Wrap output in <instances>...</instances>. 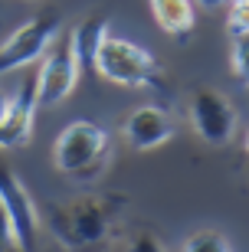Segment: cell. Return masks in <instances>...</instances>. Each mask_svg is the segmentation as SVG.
<instances>
[{
  "label": "cell",
  "mask_w": 249,
  "mask_h": 252,
  "mask_svg": "<svg viewBox=\"0 0 249 252\" xmlns=\"http://www.w3.org/2000/svg\"><path fill=\"white\" fill-rule=\"evenodd\" d=\"M95 75H102L111 85H128V89H164L161 65L144 46L121 36H105L95 56Z\"/></svg>",
  "instance_id": "obj_1"
},
{
  "label": "cell",
  "mask_w": 249,
  "mask_h": 252,
  "mask_svg": "<svg viewBox=\"0 0 249 252\" xmlns=\"http://www.w3.org/2000/svg\"><path fill=\"white\" fill-rule=\"evenodd\" d=\"M230 65H233V75L249 89V36H236V39H233Z\"/></svg>",
  "instance_id": "obj_14"
},
{
  "label": "cell",
  "mask_w": 249,
  "mask_h": 252,
  "mask_svg": "<svg viewBox=\"0 0 249 252\" xmlns=\"http://www.w3.org/2000/svg\"><path fill=\"white\" fill-rule=\"evenodd\" d=\"M121 134L128 141V148L154 151V148H161L164 141L174 138V122H171V115H167L164 108H157V105H138V108L125 118Z\"/></svg>",
  "instance_id": "obj_9"
},
{
  "label": "cell",
  "mask_w": 249,
  "mask_h": 252,
  "mask_svg": "<svg viewBox=\"0 0 249 252\" xmlns=\"http://www.w3.org/2000/svg\"><path fill=\"white\" fill-rule=\"evenodd\" d=\"M226 30L230 36H249V0H230L226 10Z\"/></svg>",
  "instance_id": "obj_13"
},
{
  "label": "cell",
  "mask_w": 249,
  "mask_h": 252,
  "mask_svg": "<svg viewBox=\"0 0 249 252\" xmlns=\"http://www.w3.org/2000/svg\"><path fill=\"white\" fill-rule=\"evenodd\" d=\"M105 158H108V131L95 122L66 125L53 144L56 170L79 180H89L95 170H102Z\"/></svg>",
  "instance_id": "obj_2"
},
{
  "label": "cell",
  "mask_w": 249,
  "mask_h": 252,
  "mask_svg": "<svg viewBox=\"0 0 249 252\" xmlns=\"http://www.w3.org/2000/svg\"><path fill=\"white\" fill-rule=\"evenodd\" d=\"M7 108H10V95L0 89V122H3V115H7Z\"/></svg>",
  "instance_id": "obj_17"
},
{
  "label": "cell",
  "mask_w": 249,
  "mask_h": 252,
  "mask_svg": "<svg viewBox=\"0 0 249 252\" xmlns=\"http://www.w3.org/2000/svg\"><path fill=\"white\" fill-rule=\"evenodd\" d=\"M190 125L200 134V141H207L213 148H223L236 134V108L223 92L200 89L190 98Z\"/></svg>",
  "instance_id": "obj_7"
},
{
  "label": "cell",
  "mask_w": 249,
  "mask_h": 252,
  "mask_svg": "<svg viewBox=\"0 0 249 252\" xmlns=\"http://www.w3.org/2000/svg\"><path fill=\"white\" fill-rule=\"evenodd\" d=\"M0 252H20L17 243H13V229H10V220L3 210H0Z\"/></svg>",
  "instance_id": "obj_16"
},
{
  "label": "cell",
  "mask_w": 249,
  "mask_h": 252,
  "mask_svg": "<svg viewBox=\"0 0 249 252\" xmlns=\"http://www.w3.org/2000/svg\"><path fill=\"white\" fill-rule=\"evenodd\" d=\"M0 210L7 213L10 229H13V243L20 252H33L36 249V233H39V210L33 203L30 190L23 187V180L0 164Z\"/></svg>",
  "instance_id": "obj_6"
},
{
  "label": "cell",
  "mask_w": 249,
  "mask_h": 252,
  "mask_svg": "<svg viewBox=\"0 0 249 252\" xmlns=\"http://www.w3.org/2000/svg\"><path fill=\"white\" fill-rule=\"evenodd\" d=\"M128 252H164V246H161V239L154 233H138V236H131Z\"/></svg>",
  "instance_id": "obj_15"
},
{
  "label": "cell",
  "mask_w": 249,
  "mask_h": 252,
  "mask_svg": "<svg viewBox=\"0 0 249 252\" xmlns=\"http://www.w3.org/2000/svg\"><path fill=\"white\" fill-rule=\"evenodd\" d=\"M75 79H79V63H75L72 43L69 36H56L36 72V108H53L66 102L75 89Z\"/></svg>",
  "instance_id": "obj_5"
},
{
  "label": "cell",
  "mask_w": 249,
  "mask_h": 252,
  "mask_svg": "<svg viewBox=\"0 0 249 252\" xmlns=\"http://www.w3.org/2000/svg\"><path fill=\"white\" fill-rule=\"evenodd\" d=\"M200 7H207V10H220L223 3H230V0H197Z\"/></svg>",
  "instance_id": "obj_18"
},
{
  "label": "cell",
  "mask_w": 249,
  "mask_h": 252,
  "mask_svg": "<svg viewBox=\"0 0 249 252\" xmlns=\"http://www.w3.org/2000/svg\"><path fill=\"white\" fill-rule=\"evenodd\" d=\"M59 30H63V17L53 13V10L27 20L23 27H17L0 43V75L13 72V69H23V65H33L36 59H43L49 43L59 36Z\"/></svg>",
  "instance_id": "obj_4"
},
{
  "label": "cell",
  "mask_w": 249,
  "mask_h": 252,
  "mask_svg": "<svg viewBox=\"0 0 249 252\" xmlns=\"http://www.w3.org/2000/svg\"><path fill=\"white\" fill-rule=\"evenodd\" d=\"M151 13L167 36L184 39L194 30V0H151Z\"/></svg>",
  "instance_id": "obj_11"
},
{
  "label": "cell",
  "mask_w": 249,
  "mask_h": 252,
  "mask_svg": "<svg viewBox=\"0 0 249 252\" xmlns=\"http://www.w3.org/2000/svg\"><path fill=\"white\" fill-rule=\"evenodd\" d=\"M121 203H125L121 196H79L72 203H66L63 210H56V236L69 249L95 246L99 239H105Z\"/></svg>",
  "instance_id": "obj_3"
},
{
  "label": "cell",
  "mask_w": 249,
  "mask_h": 252,
  "mask_svg": "<svg viewBox=\"0 0 249 252\" xmlns=\"http://www.w3.org/2000/svg\"><path fill=\"white\" fill-rule=\"evenodd\" d=\"M246 154H249V131H246Z\"/></svg>",
  "instance_id": "obj_19"
},
{
  "label": "cell",
  "mask_w": 249,
  "mask_h": 252,
  "mask_svg": "<svg viewBox=\"0 0 249 252\" xmlns=\"http://www.w3.org/2000/svg\"><path fill=\"white\" fill-rule=\"evenodd\" d=\"M108 36V20L105 17H85L79 27L72 30V53L79 63V72H95V56H99L102 39Z\"/></svg>",
  "instance_id": "obj_10"
},
{
  "label": "cell",
  "mask_w": 249,
  "mask_h": 252,
  "mask_svg": "<svg viewBox=\"0 0 249 252\" xmlns=\"http://www.w3.org/2000/svg\"><path fill=\"white\" fill-rule=\"evenodd\" d=\"M36 75H27L20 82L17 95H10V108L0 122V151L23 148L33 134V118H36Z\"/></svg>",
  "instance_id": "obj_8"
},
{
  "label": "cell",
  "mask_w": 249,
  "mask_h": 252,
  "mask_svg": "<svg viewBox=\"0 0 249 252\" xmlns=\"http://www.w3.org/2000/svg\"><path fill=\"white\" fill-rule=\"evenodd\" d=\"M180 252H233L230 239L216 229H200V233H190L184 239V249Z\"/></svg>",
  "instance_id": "obj_12"
}]
</instances>
